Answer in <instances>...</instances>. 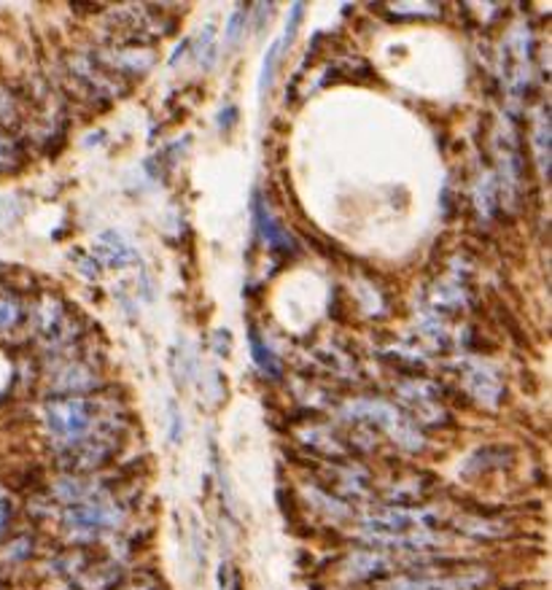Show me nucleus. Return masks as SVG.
<instances>
[{
	"label": "nucleus",
	"mask_w": 552,
	"mask_h": 590,
	"mask_svg": "<svg viewBox=\"0 0 552 590\" xmlns=\"http://www.w3.org/2000/svg\"><path fill=\"white\" fill-rule=\"evenodd\" d=\"M259 227H262L264 240H267V245H270V249L291 251V238L281 230V227L275 225V221H272V216L267 214L264 208H259Z\"/></svg>",
	"instance_id": "nucleus-7"
},
{
	"label": "nucleus",
	"mask_w": 552,
	"mask_h": 590,
	"mask_svg": "<svg viewBox=\"0 0 552 590\" xmlns=\"http://www.w3.org/2000/svg\"><path fill=\"white\" fill-rule=\"evenodd\" d=\"M242 20H246V11L238 9V11H235V14H232V20H229V28H227V41H229V44H235V41H238L240 28L246 25V22H242Z\"/></svg>",
	"instance_id": "nucleus-13"
},
{
	"label": "nucleus",
	"mask_w": 552,
	"mask_h": 590,
	"mask_svg": "<svg viewBox=\"0 0 552 590\" xmlns=\"http://www.w3.org/2000/svg\"><path fill=\"white\" fill-rule=\"evenodd\" d=\"M278 54H281V41H272L270 52H267V57H264L262 74H259V98H264V92H270V84H272V74H275Z\"/></svg>",
	"instance_id": "nucleus-9"
},
{
	"label": "nucleus",
	"mask_w": 552,
	"mask_h": 590,
	"mask_svg": "<svg viewBox=\"0 0 552 590\" xmlns=\"http://www.w3.org/2000/svg\"><path fill=\"white\" fill-rule=\"evenodd\" d=\"M68 523L76 528V532L97 534L102 532V528L113 526V523H117V515H113V510H108L106 504L84 502L68 510Z\"/></svg>",
	"instance_id": "nucleus-4"
},
{
	"label": "nucleus",
	"mask_w": 552,
	"mask_h": 590,
	"mask_svg": "<svg viewBox=\"0 0 552 590\" xmlns=\"http://www.w3.org/2000/svg\"><path fill=\"white\" fill-rule=\"evenodd\" d=\"M141 590H143V588H141Z\"/></svg>",
	"instance_id": "nucleus-14"
},
{
	"label": "nucleus",
	"mask_w": 552,
	"mask_h": 590,
	"mask_svg": "<svg viewBox=\"0 0 552 590\" xmlns=\"http://www.w3.org/2000/svg\"><path fill=\"white\" fill-rule=\"evenodd\" d=\"M537 154H539V167L548 176L550 173V117H542L537 124Z\"/></svg>",
	"instance_id": "nucleus-8"
},
{
	"label": "nucleus",
	"mask_w": 552,
	"mask_h": 590,
	"mask_svg": "<svg viewBox=\"0 0 552 590\" xmlns=\"http://www.w3.org/2000/svg\"><path fill=\"white\" fill-rule=\"evenodd\" d=\"M469 389L475 391V394L480 396V400H485V402H496V396L501 394L499 381H496L494 372L485 370V367H477V370H472Z\"/></svg>",
	"instance_id": "nucleus-6"
},
{
	"label": "nucleus",
	"mask_w": 552,
	"mask_h": 590,
	"mask_svg": "<svg viewBox=\"0 0 552 590\" xmlns=\"http://www.w3.org/2000/svg\"><path fill=\"white\" fill-rule=\"evenodd\" d=\"M485 575L483 571H421L399 580L393 590H477L483 586Z\"/></svg>",
	"instance_id": "nucleus-3"
},
{
	"label": "nucleus",
	"mask_w": 552,
	"mask_h": 590,
	"mask_svg": "<svg viewBox=\"0 0 552 590\" xmlns=\"http://www.w3.org/2000/svg\"><path fill=\"white\" fill-rule=\"evenodd\" d=\"M17 165V146L11 138H6L3 132H0V173L11 171V167Z\"/></svg>",
	"instance_id": "nucleus-12"
},
{
	"label": "nucleus",
	"mask_w": 552,
	"mask_h": 590,
	"mask_svg": "<svg viewBox=\"0 0 552 590\" xmlns=\"http://www.w3.org/2000/svg\"><path fill=\"white\" fill-rule=\"evenodd\" d=\"M350 413H354V418L369 420L372 426L383 429L386 435H391V439H397V442L404 445V448H412V450L421 448V435H418L415 426H412L410 420L397 411V407L386 405V402L361 400L350 405Z\"/></svg>",
	"instance_id": "nucleus-2"
},
{
	"label": "nucleus",
	"mask_w": 552,
	"mask_h": 590,
	"mask_svg": "<svg viewBox=\"0 0 552 590\" xmlns=\"http://www.w3.org/2000/svg\"><path fill=\"white\" fill-rule=\"evenodd\" d=\"M95 254L100 256L106 264H111V267H127V264L136 262V251H132V245L113 232L100 234V240H97V245H95Z\"/></svg>",
	"instance_id": "nucleus-5"
},
{
	"label": "nucleus",
	"mask_w": 552,
	"mask_h": 590,
	"mask_svg": "<svg viewBox=\"0 0 552 590\" xmlns=\"http://www.w3.org/2000/svg\"><path fill=\"white\" fill-rule=\"evenodd\" d=\"M95 424V405L82 396H63V400H54L46 407V426L52 431L54 439L73 450L84 442H95V439H111V437H95L93 435Z\"/></svg>",
	"instance_id": "nucleus-1"
},
{
	"label": "nucleus",
	"mask_w": 552,
	"mask_h": 590,
	"mask_svg": "<svg viewBox=\"0 0 552 590\" xmlns=\"http://www.w3.org/2000/svg\"><path fill=\"white\" fill-rule=\"evenodd\" d=\"M251 342H253V357H257L259 364L264 367V370H270L272 375H278V372H281V367H278V359L272 357L270 351H267V348L262 346V342H259V337L257 335H251Z\"/></svg>",
	"instance_id": "nucleus-11"
},
{
	"label": "nucleus",
	"mask_w": 552,
	"mask_h": 590,
	"mask_svg": "<svg viewBox=\"0 0 552 590\" xmlns=\"http://www.w3.org/2000/svg\"><path fill=\"white\" fill-rule=\"evenodd\" d=\"M22 308L14 297H0V332H9L20 324Z\"/></svg>",
	"instance_id": "nucleus-10"
}]
</instances>
